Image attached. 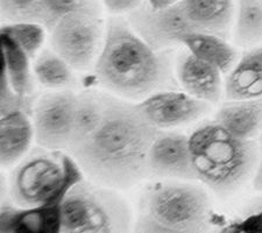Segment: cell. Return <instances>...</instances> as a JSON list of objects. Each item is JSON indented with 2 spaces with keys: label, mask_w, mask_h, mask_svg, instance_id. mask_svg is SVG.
<instances>
[{
  "label": "cell",
  "mask_w": 262,
  "mask_h": 233,
  "mask_svg": "<svg viewBox=\"0 0 262 233\" xmlns=\"http://www.w3.org/2000/svg\"><path fill=\"white\" fill-rule=\"evenodd\" d=\"M159 132L138 103L88 89L78 92L75 130L66 153L86 179L128 189L148 177V152Z\"/></svg>",
  "instance_id": "6da1fadb"
},
{
  "label": "cell",
  "mask_w": 262,
  "mask_h": 233,
  "mask_svg": "<svg viewBox=\"0 0 262 233\" xmlns=\"http://www.w3.org/2000/svg\"><path fill=\"white\" fill-rule=\"evenodd\" d=\"M167 52L151 48L127 19L112 16L94 66L95 78L103 90L139 103L151 93L180 87Z\"/></svg>",
  "instance_id": "7a4b0ae2"
},
{
  "label": "cell",
  "mask_w": 262,
  "mask_h": 233,
  "mask_svg": "<svg viewBox=\"0 0 262 233\" xmlns=\"http://www.w3.org/2000/svg\"><path fill=\"white\" fill-rule=\"evenodd\" d=\"M189 143L197 180L219 196L242 188L259 164L260 148L254 140L234 137L215 121L193 131Z\"/></svg>",
  "instance_id": "3957f363"
},
{
  "label": "cell",
  "mask_w": 262,
  "mask_h": 233,
  "mask_svg": "<svg viewBox=\"0 0 262 233\" xmlns=\"http://www.w3.org/2000/svg\"><path fill=\"white\" fill-rule=\"evenodd\" d=\"M211 210L210 197L202 186L183 180H164L143 193L135 228L167 233L205 231Z\"/></svg>",
  "instance_id": "277c9868"
},
{
  "label": "cell",
  "mask_w": 262,
  "mask_h": 233,
  "mask_svg": "<svg viewBox=\"0 0 262 233\" xmlns=\"http://www.w3.org/2000/svg\"><path fill=\"white\" fill-rule=\"evenodd\" d=\"M84 174L66 152L37 147L15 164L10 176L14 205L29 209L46 204L62 206L68 192Z\"/></svg>",
  "instance_id": "5b68a950"
},
{
  "label": "cell",
  "mask_w": 262,
  "mask_h": 233,
  "mask_svg": "<svg viewBox=\"0 0 262 233\" xmlns=\"http://www.w3.org/2000/svg\"><path fill=\"white\" fill-rule=\"evenodd\" d=\"M128 204L116 189L82 179L66 195L61 206V232L105 233L129 228Z\"/></svg>",
  "instance_id": "8992f818"
},
{
  "label": "cell",
  "mask_w": 262,
  "mask_h": 233,
  "mask_svg": "<svg viewBox=\"0 0 262 233\" xmlns=\"http://www.w3.org/2000/svg\"><path fill=\"white\" fill-rule=\"evenodd\" d=\"M106 25L100 13L74 12L57 21L49 31V44L55 53L76 71L94 69L103 48Z\"/></svg>",
  "instance_id": "52a82bcc"
},
{
  "label": "cell",
  "mask_w": 262,
  "mask_h": 233,
  "mask_svg": "<svg viewBox=\"0 0 262 233\" xmlns=\"http://www.w3.org/2000/svg\"><path fill=\"white\" fill-rule=\"evenodd\" d=\"M78 108V93L73 89L53 90L39 97L32 110L37 146L66 152L73 137Z\"/></svg>",
  "instance_id": "ba28073f"
},
{
  "label": "cell",
  "mask_w": 262,
  "mask_h": 233,
  "mask_svg": "<svg viewBox=\"0 0 262 233\" xmlns=\"http://www.w3.org/2000/svg\"><path fill=\"white\" fill-rule=\"evenodd\" d=\"M127 20L138 35L158 52H166L182 46L183 37L195 32L185 18L180 2L160 10L145 2L138 10L128 14Z\"/></svg>",
  "instance_id": "9c48e42d"
},
{
  "label": "cell",
  "mask_w": 262,
  "mask_h": 233,
  "mask_svg": "<svg viewBox=\"0 0 262 233\" xmlns=\"http://www.w3.org/2000/svg\"><path fill=\"white\" fill-rule=\"evenodd\" d=\"M138 104L147 120L160 131L190 124L206 116L211 110L208 101L176 89L154 92Z\"/></svg>",
  "instance_id": "30bf717a"
},
{
  "label": "cell",
  "mask_w": 262,
  "mask_h": 233,
  "mask_svg": "<svg viewBox=\"0 0 262 233\" xmlns=\"http://www.w3.org/2000/svg\"><path fill=\"white\" fill-rule=\"evenodd\" d=\"M148 177L197 181L187 135L160 131L147 156Z\"/></svg>",
  "instance_id": "8fae6325"
},
{
  "label": "cell",
  "mask_w": 262,
  "mask_h": 233,
  "mask_svg": "<svg viewBox=\"0 0 262 233\" xmlns=\"http://www.w3.org/2000/svg\"><path fill=\"white\" fill-rule=\"evenodd\" d=\"M175 75L183 91L195 98L208 101L211 105L218 103L222 98L224 90L222 71L189 52L179 57Z\"/></svg>",
  "instance_id": "7c38bea8"
},
{
  "label": "cell",
  "mask_w": 262,
  "mask_h": 233,
  "mask_svg": "<svg viewBox=\"0 0 262 233\" xmlns=\"http://www.w3.org/2000/svg\"><path fill=\"white\" fill-rule=\"evenodd\" d=\"M31 114L24 110H15L2 114L0 120V161L4 168L20 162L28 154L32 146L34 126Z\"/></svg>",
  "instance_id": "4fadbf2b"
},
{
  "label": "cell",
  "mask_w": 262,
  "mask_h": 233,
  "mask_svg": "<svg viewBox=\"0 0 262 233\" xmlns=\"http://www.w3.org/2000/svg\"><path fill=\"white\" fill-rule=\"evenodd\" d=\"M180 4L193 31L229 36L234 18L233 0H181Z\"/></svg>",
  "instance_id": "5bb4252c"
},
{
  "label": "cell",
  "mask_w": 262,
  "mask_h": 233,
  "mask_svg": "<svg viewBox=\"0 0 262 233\" xmlns=\"http://www.w3.org/2000/svg\"><path fill=\"white\" fill-rule=\"evenodd\" d=\"M224 91L227 100L262 98V46L253 47L236 61Z\"/></svg>",
  "instance_id": "9a60e30c"
},
{
  "label": "cell",
  "mask_w": 262,
  "mask_h": 233,
  "mask_svg": "<svg viewBox=\"0 0 262 233\" xmlns=\"http://www.w3.org/2000/svg\"><path fill=\"white\" fill-rule=\"evenodd\" d=\"M213 121L234 137L254 140L262 133V98L229 100L218 109Z\"/></svg>",
  "instance_id": "2e32d148"
},
{
  "label": "cell",
  "mask_w": 262,
  "mask_h": 233,
  "mask_svg": "<svg viewBox=\"0 0 262 233\" xmlns=\"http://www.w3.org/2000/svg\"><path fill=\"white\" fill-rule=\"evenodd\" d=\"M182 46L193 56L218 68L223 74H229L238 61V52L234 47L225 37L215 34L191 32L183 37Z\"/></svg>",
  "instance_id": "e0dca14e"
},
{
  "label": "cell",
  "mask_w": 262,
  "mask_h": 233,
  "mask_svg": "<svg viewBox=\"0 0 262 233\" xmlns=\"http://www.w3.org/2000/svg\"><path fill=\"white\" fill-rule=\"evenodd\" d=\"M2 39L3 71L11 88L23 97H31L33 79L31 73V60L28 55L14 45L8 37L0 35Z\"/></svg>",
  "instance_id": "ac0fdd59"
},
{
  "label": "cell",
  "mask_w": 262,
  "mask_h": 233,
  "mask_svg": "<svg viewBox=\"0 0 262 233\" xmlns=\"http://www.w3.org/2000/svg\"><path fill=\"white\" fill-rule=\"evenodd\" d=\"M33 71L37 82L50 90H68L76 83L74 68L52 48L37 54Z\"/></svg>",
  "instance_id": "d6986e66"
},
{
  "label": "cell",
  "mask_w": 262,
  "mask_h": 233,
  "mask_svg": "<svg viewBox=\"0 0 262 233\" xmlns=\"http://www.w3.org/2000/svg\"><path fill=\"white\" fill-rule=\"evenodd\" d=\"M233 39L243 48L262 42V0H235Z\"/></svg>",
  "instance_id": "ffe728a7"
},
{
  "label": "cell",
  "mask_w": 262,
  "mask_h": 233,
  "mask_svg": "<svg viewBox=\"0 0 262 233\" xmlns=\"http://www.w3.org/2000/svg\"><path fill=\"white\" fill-rule=\"evenodd\" d=\"M46 31L47 29L43 25L27 21L5 23L2 26V35L8 37L31 58L36 57L40 53L45 42Z\"/></svg>",
  "instance_id": "44dd1931"
},
{
  "label": "cell",
  "mask_w": 262,
  "mask_h": 233,
  "mask_svg": "<svg viewBox=\"0 0 262 233\" xmlns=\"http://www.w3.org/2000/svg\"><path fill=\"white\" fill-rule=\"evenodd\" d=\"M0 13L5 23L27 21L48 28V15L45 0H0Z\"/></svg>",
  "instance_id": "7402d4cb"
},
{
  "label": "cell",
  "mask_w": 262,
  "mask_h": 233,
  "mask_svg": "<svg viewBox=\"0 0 262 233\" xmlns=\"http://www.w3.org/2000/svg\"><path fill=\"white\" fill-rule=\"evenodd\" d=\"M227 231L262 233V206L256 207L246 217L236 220L235 223L227 227Z\"/></svg>",
  "instance_id": "603a6c76"
},
{
  "label": "cell",
  "mask_w": 262,
  "mask_h": 233,
  "mask_svg": "<svg viewBox=\"0 0 262 233\" xmlns=\"http://www.w3.org/2000/svg\"><path fill=\"white\" fill-rule=\"evenodd\" d=\"M145 2L146 0H103V4L108 13L119 16L122 14H130Z\"/></svg>",
  "instance_id": "cb8c5ba5"
},
{
  "label": "cell",
  "mask_w": 262,
  "mask_h": 233,
  "mask_svg": "<svg viewBox=\"0 0 262 233\" xmlns=\"http://www.w3.org/2000/svg\"><path fill=\"white\" fill-rule=\"evenodd\" d=\"M253 186H254L257 192H262V141L260 147L259 164H257L256 172L254 174V179H253Z\"/></svg>",
  "instance_id": "d4e9b609"
},
{
  "label": "cell",
  "mask_w": 262,
  "mask_h": 233,
  "mask_svg": "<svg viewBox=\"0 0 262 233\" xmlns=\"http://www.w3.org/2000/svg\"><path fill=\"white\" fill-rule=\"evenodd\" d=\"M179 2H181V0H146V3L149 4L153 8H156V10L175 5V4H177Z\"/></svg>",
  "instance_id": "484cf974"
}]
</instances>
